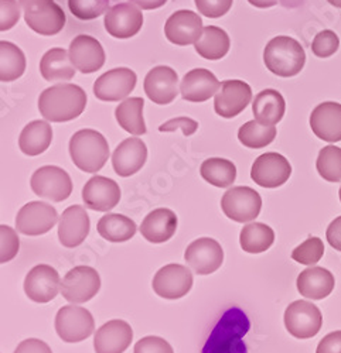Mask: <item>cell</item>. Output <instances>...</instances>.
<instances>
[{
	"instance_id": "4",
	"label": "cell",
	"mask_w": 341,
	"mask_h": 353,
	"mask_svg": "<svg viewBox=\"0 0 341 353\" xmlns=\"http://www.w3.org/2000/svg\"><path fill=\"white\" fill-rule=\"evenodd\" d=\"M70 156L74 164L85 172H98L109 159V144L99 132L82 129L70 140Z\"/></svg>"
},
{
	"instance_id": "16",
	"label": "cell",
	"mask_w": 341,
	"mask_h": 353,
	"mask_svg": "<svg viewBox=\"0 0 341 353\" xmlns=\"http://www.w3.org/2000/svg\"><path fill=\"white\" fill-rule=\"evenodd\" d=\"M184 259L195 274L208 276L221 268L224 250L217 241L211 238H200L187 246Z\"/></svg>"
},
{
	"instance_id": "30",
	"label": "cell",
	"mask_w": 341,
	"mask_h": 353,
	"mask_svg": "<svg viewBox=\"0 0 341 353\" xmlns=\"http://www.w3.org/2000/svg\"><path fill=\"white\" fill-rule=\"evenodd\" d=\"M255 121L262 125L276 126L285 116L286 102L280 92L265 90L260 92L252 103Z\"/></svg>"
},
{
	"instance_id": "36",
	"label": "cell",
	"mask_w": 341,
	"mask_h": 353,
	"mask_svg": "<svg viewBox=\"0 0 341 353\" xmlns=\"http://www.w3.org/2000/svg\"><path fill=\"white\" fill-rule=\"evenodd\" d=\"M275 242V232L271 226L260 222L246 223L240 234L241 249L246 253L258 254L266 252Z\"/></svg>"
},
{
	"instance_id": "6",
	"label": "cell",
	"mask_w": 341,
	"mask_h": 353,
	"mask_svg": "<svg viewBox=\"0 0 341 353\" xmlns=\"http://www.w3.org/2000/svg\"><path fill=\"white\" fill-rule=\"evenodd\" d=\"M55 332L61 341L77 343L88 339L95 330L92 314L79 305H66L55 315Z\"/></svg>"
},
{
	"instance_id": "9",
	"label": "cell",
	"mask_w": 341,
	"mask_h": 353,
	"mask_svg": "<svg viewBox=\"0 0 341 353\" xmlns=\"http://www.w3.org/2000/svg\"><path fill=\"white\" fill-rule=\"evenodd\" d=\"M283 321L292 336L298 339H310L320 332L323 315L315 304L298 300L286 308Z\"/></svg>"
},
{
	"instance_id": "37",
	"label": "cell",
	"mask_w": 341,
	"mask_h": 353,
	"mask_svg": "<svg viewBox=\"0 0 341 353\" xmlns=\"http://www.w3.org/2000/svg\"><path fill=\"white\" fill-rule=\"evenodd\" d=\"M203 179L218 188H228L235 183L237 167L233 161L226 159L213 157L207 159L200 168Z\"/></svg>"
},
{
	"instance_id": "39",
	"label": "cell",
	"mask_w": 341,
	"mask_h": 353,
	"mask_svg": "<svg viewBox=\"0 0 341 353\" xmlns=\"http://www.w3.org/2000/svg\"><path fill=\"white\" fill-rule=\"evenodd\" d=\"M276 133L277 130L273 125H262L257 121H249L238 130V139L248 149H262L275 140Z\"/></svg>"
},
{
	"instance_id": "42",
	"label": "cell",
	"mask_w": 341,
	"mask_h": 353,
	"mask_svg": "<svg viewBox=\"0 0 341 353\" xmlns=\"http://www.w3.org/2000/svg\"><path fill=\"white\" fill-rule=\"evenodd\" d=\"M324 254V245L319 238H309L292 252V259L304 266H313Z\"/></svg>"
},
{
	"instance_id": "5",
	"label": "cell",
	"mask_w": 341,
	"mask_h": 353,
	"mask_svg": "<svg viewBox=\"0 0 341 353\" xmlns=\"http://www.w3.org/2000/svg\"><path fill=\"white\" fill-rule=\"evenodd\" d=\"M19 3L27 26L37 34L55 36L64 28L66 13L54 0H19Z\"/></svg>"
},
{
	"instance_id": "54",
	"label": "cell",
	"mask_w": 341,
	"mask_h": 353,
	"mask_svg": "<svg viewBox=\"0 0 341 353\" xmlns=\"http://www.w3.org/2000/svg\"><path fill=\"white\" fill-rule=\"evenodd\" d=\"M327 2H329L331 6L341 9V0H327Z\"/></svg>"
},
{
	"instance_id": "12",
	"label": "cell",
	"mask_w": 341,
	"mask_h": 353,
	"mask_svg": "<svg viewBox=\"0 0 341 353\" xmlns=\"http://www.w3.org/2000/svg\"><path fill=\"white\" fill-rule=\"evenodd\" d=\"M60 274L48 264H37L24 279L26 296L35 303L46 304L59 296L61 288Z\"/></svg>"
},
{
	"instance_id": "43",
	"label": "cell",
	"mask_w": 341,
	"mask_h": 353,
	"mask_svg": "<svg viewBox=\"0 0 341 353\" xmlns=\"http://www.w3.org/2000/svg\"><path fill=\"white\" fill-rule=\"evenodd\" d=\"M0 239H2V248H0V263H8L13 260L20 249V241L14 229L8 225H0Z\"/></svg>"
},
{
	"instance_id": "35",
	"label": "cell",
	"mask_w": 341,
	"mask_h": 353,
	"mask_svg": "<svg viewBox=\"0 0 341 353\" xmlns=\"http://www.w3.org/2000/svg\"><path fill=\"white\" fill-rule=\"evenodd\" d=\"M144 106L145 101L142 98H126L115 110V117L119 126L132 136H142L146 133Z\"/></svg>"
},
{
	"instance_id": "38",
	"label": "cell",
	"mask_w": 341,
	"mask_h": 353,
	"mask_svg": "<svg viewBox=\"0 0 341 353\" xmlns=\"http://www.w3.org/2000/svg\"><path fill=\"white\" fill-rule=\"evenodd\" d=\"M26 57L23 51L9 41L0 43V79L12 82L19 79L26 71Z\"/></svg>"
},
{
	"instance_id": "50",
	"label": "cell",
	"mask_w": 341,
	"mask_h": 353,
	"mask_svg": "<svg viewBox=\"0 0 341 353\" xmlns=\"http://www.w3.org/2000/svg\"><path fill=\"white\" fill-rule=\"evenodd\" d=\"M316 353H341V331L326 335L320 341Z\"/></svg>"
},
{
	"instance_id": "24",
	"label": "cell",
	"mask_w": 341,
	"mask_h": 353,
	"mask_svg": "<svg viewBox=\"0 0 341 353\" xmlns=\"http://www.w3.org/2000/svg\"><path fill=\"white\" fill-rule=\"evenodd\" d=\"M90 233V216L81 205L67 208L59 222V241L64 248L74 249L87 239Z\"/></svg>"
},
{
	"instance_id": "28",
	"label": "cell",
	"mask_w": 341,
	"mask_h": 353,
	"mask_svg": "<svg viewBox=\"0 0 341 353\" xmlns=\"http://www.w3.org/2000/svg\"><path fill=\"white\" fill-rule=\"evenodd\" d=\"M177 215L168 208H157L152 211L142 222L139 230L148 242L164 243L175 236L177 230Z\"/></svg>"
},
{
	"instance_id": "17",
	"label": "cell",
	"mask_w": 341,
	"mask_h": 353,
	"mask_svg": "<svg viewBox=\"0 0 341 353\" xmlns=\"http://www.w3.org/2000/svg\"><path fill=\"white\" fill-rule=\"evenodd\" d=\"M121 201V188L117 181L102 175H94L82 188V202L88 210L108 212Z\"/></svg>"
},
{
	"instance_id": "23",
	"label": "cell",
	"mask_w": 341,
	"mask_h": 353,
	"mask_svg": "<svg viewBox=\"0 0 341 353\" xmlns=\"http://www.w3.org/2000/svg\"><path fill=\"white\" fill-rule=\"evenodd\" d=\"M133 331L124 319H112L98 328L94 338L95 353H124L132 343Z\"/></svg>"
},
{
	"instance_id": "20",
	"label": "cell",
	"mask_w": 341,
	"mask_h": 353,
	"mask_svg": "<svg viewBox=\"0 0 341 353\" xmlns=\"http://www.w3.org/2000/svg\"><path fill=\"white\" fill-rule=\"evenodd\" d=\"M104 26L112 37L130 39L144 26V14L133 3H119L106 12Z\"/></svg>"
},
{
	"instance_id": "7",
	"label": "cell",
	"mask_w": 341,
	"mask_h": 353,
	"mask_svg": "<svg viewBox=\"0 0 341 353\" xmlns=\"http://www.w3.org/2000/svg\"><path fill=\"white\" fill-rule=\"evenodd\" d=\"M221 208L225 216L230 219L240 223H249L260 216L262 198L249 187H234L222 195Z\"/></svg>"
},
{
	"instance_id": "25",
	"label": "cell",
	"mask_w": 341,
	"mask_h": 353,
	"mask_svg": "<svg viewBox=\"0 0 341 353\" xmlns=\"http://www.w3.org/2000/svg\"><path fill=\"white\" fill-rule=\"evenodd\" d=\"M148 147L139 137L124 140L112 154V167L119 176H130L145 165Z\"/></svg>"
},
{
	"instance_id": "10",
	"label": "cell",
	"mask_w": 341,
	"mask_h": 353,
	"mask_svg": "<svg viewBox=\"0 0 341 353\" xmlns=\"http://www.w3.org/2000/svg\"><path fill=\"white\" fill-rule=\"evenodd\" d=\"M101 288V277L94 268L77 266L61 281V296L71 304H84L92 300Z\"/></svg>"
},
{
	"instance_id": "29",
	"label": "cell",
	"mask_w": 341,
	"mask_h": 353,
	"mask_svg": "<svg viewBox=\"0 0 341 353\" xmlns=\"http://www.w3.org/2000/svg\"><path fill=\"white\" fill-rule=\"evenodd\" d=\"M334 276L324 268H309L303 270L296 281L303 297L310 300H323L334 290Z\"/></svg>"
},
{
	"instance_id": "33",
	"label": "cell",
	"mask_w": 341,
	"mask_h": 353,
	"mask_svg": "<svg viewBox=\"0 0 341 353\" xmlns=\"http://www.w3.org/2000/svg\"><path fill=\"white\" fill-rule=\"evenodd\" d=\"M97 230L101 236L112 243H122L130 241L136 232V223L121 214H108L104 215L97 225Z\"/></svg>"
},
{
	"instance_id": "47",
	"label": "cell",
	"mask_w": 341,
	"mask_h": 353,
	"mask_svg": "<svg viewBox=\"0 0 341 353\" xmlns=\"http://www.w3.org/2000/svg\"><path fill=\"white\" fill-rule=\"evenodd\" d=\"M2 6V20H0V30L8 32L14 27L20 19V3L16 0H0Z\"/></svg>"
},
{
	"instance_id": "51",
	"label": "cell",
	"mask_w": 341,
	"mask_h": 353,
	"mask_svg": "<svg viewBox=\"0 0 341 353\" xmlns=\"http://www.w3.org/2000/svg\"><path fill=\"white\" fill-rule=\"evenodd\" d=\"M326 238L330 246L338 252H341V216L335 218L327 228Z\"/></svg>"
},
{
	"instance_id": "40",
	"label": "cell",
	"mask_w": 341,
	"mask_h": 353,
	"mask_svg": "<svg viewBox=\"0 0 341 353\" xmlns=\"http://www.w3.org/2000/svg\"><path fill=\"white\" fill-rule=\"evenodd\" d=\"M318 172L329 183L341 181V149L335 145H326L320 150L316 161Z\"/></svg>"
},
{
	"instance_id": "1",
	"label": "cell",
	"mask_w": 341,
	"mask_h": 353,
	"mask_svg": "<svg viewBox=\"0 0 341 353\" xmlns=\"http://www.w3.org/2000/svg\"><path fill=\"white\" fill-rule=\"evenodd\" d=\"M87 106V94L74 83H59L44 90L39 98V110L48 122L64 123L77 119Z\"/></svg>"
},
{
	"instance_id": "13",
	"label": "cell",
	"mask_w": 341,
	"mask_h": 353,
	"mask_svg": "<svg viewBox=\"0 0 341 353\" xmlns=\"http://www.w3.org/2000/svg\"><path fill=\"white\" fill-rule=\"evenodd\" d=\"M193 273L182 264H167L153 277V291L166 300H179L190 292L193 287Z\"/></svg>"
},
{
	"instance_id": "27",
	"label": "cell",
	"mask_w": 341,
	"mask_h": 353,
	"mask_svg": "<svg viewBox=\"0 0 341 353\" xmlns=\"http://www.w3.org/2000/svg\"><path fill=\"white\" fill-rule=\"evenodd\" d=\"M221 83L217 77L204 68H195L187 72L182 81L180 92L184 101L200 103L215 97Z\"/></svg>"
},
{
	"instance_id": "31",
	"label": "cell",
	"mask_w": 341,
	"mask_h": 353,
	"mask_svg": "<svg viewBox=\"0 0 341 353\" xmlns=\"http://www.w3.org/2000/svg\"><path fill=\"white\" fill-rule=\"evenodd\" d=\"M52 129L48 121H33L21 130L19 137V147L26 156L43 154L51 144Z\"/></svg>"
},
{
	"instance_id": "53",
	"label": "cell",
	"mask_w": 341,
	"mask_h": 353,
	"mask_svg": "<svg viewBox=\"0 0 341 353\" xmlns=\"http://www.w3.org/2000/svg\"><path fill=\"white\" fill-rule=\"evenodd\" d=\"M248 2L255 6V8H260V9H269L272 6H275L277 3V0H248Z\"/></svg>"
},
{
	"instance_id": "11",
	"label": "cell",
	"mask_w": 341,
	"mask_h": 353,
	"mask_svg": "<svg viewBox=\"0 0 341 353\" xmlns=\"http://www.w3.org/2000/svg\"><path fill=\"white\" fill-rule=\"evenodd\" d=\"M59 222L52 205L41 201H32L26 203L16 216V230L26 236H40L50 232Z\"/></svg>"
},
{
	"instance_id": "46",
	"label": "cell",
	"mask_w": 341,
	"mask_h": 353,
	"mask_svg": "<svg viewBox=\"0 0 341 353\" xmlns=\"http://www.w3.org/2000/svg\"><path fill=\"white\" fill-rule=\"evenodd\" d=\"M133 353H175V350L166 339L150 335L136 342Z\"/></svg>"
},
{
	"instance_id": "21",
	"label": "cell",
	"mask_w": 341,
	"mask_h": 353,
	"mask_svg": "<svg viewBox=\"0 0 341 353\" xmlns=\"http://www.w3.org/2000/svg\"><path fill=\"white\" fill-rule=\"evenodd\" d=\"M70 58L74 67L82 74H92L99 71L105 61V51L101 43L87 34L77 36L70 44Z\"/></svg>"
},
{
	"instance_id": "32",
	"label": "cell",
	"mask_w": 341,
	"mask_h": 353,
	"mask_svg": "<svg viewBox=\"0 0 341 353\" xmlns=\"http://www.w3.org/2000/svg\"><path fill=\"white\" fill-rule=\"evenodd\" d=\"M75 67L71 63L70 52L64 48L48 50L40 63V72L46 81H70L75 75Z\"/></svg>"
},
{
	"instance_id": "15",
	"label": "cell",
	"mask_w": 341,
	"mask_h": 353,
	"mask_svg": "<svg viewBox=\"0 0 341 353\" xmlns=\"http://www.w3.org/2000/svg\"><path fill=\"white\" fill-rule=\"evenodd\" d=\"M252 101L251 86L240 79H230L221 82L220 91L214 98V110L225 119H233Z\"/></svg>"
},
{
	"instance_id": "3",
	"label": "cell",
	"mask_w": 341,
	"mask_h": 353,
	"mask_svg": "<svg viewBox=\"0 0 341 353\" xmlns=\"http://www.w3.org/2000/svg\"><path fill=\"white\" fill-rule=\"evenodd\" d=\"M264 61L272 74L280 78H292L303 70L306 52L298 40L277 36L266 44Z\"/></svg>"
},
{
	"instance_id": "34",
	"label": "cell",
	"mask_w": 341,
	"mask_h": 353,
	"mask_svg": "<svg viewBox=\"0 0 341 353\" xmlns=\"http://www.w3.org/2000/svg\"><path fill=\"white\" fill-rule=\"evenodd\" d=\"M195 51L200 57L210 61H217L224 58L230 51L231 40L222 28L215 26H207L203 30L202 39L195 43Z\"/></svg>"
},
{
	"instance_id": "22",
	"label": "cell",
	"mask_w": 341,
	"mask_h": 353,
	"mask_svg": "<svg viewBox=\"0 0 341 353\" xmlns=\"http://www.w3.org/2000/svg\"><path fill=\"white\" fill-rule=\"evenodd\" d=\"M177 72L167 65L152 68L145 78V92L156 105L172 103L179 95Z\"/></svg>"
},
{
	"instance_id": "2",
	"label": "cell",
	"mask_w": 341,
	"mask_h": 353,
	"mask_svg": "<svg viewBox=\"0 0 341 353\" xmlns=\"http://www.w3.org/2000/svg\"><path fill=\"white\" fill-rule=\"evenodd\" d=\"M251 328L246 314L233 307L225 311L210 334L203 353H248L244 336Z\"/></svg>"
},
{
	"instance_id": "52",
	"label": "cell",
	"mask_w": 341,
	"mask_h": 353,
	"mask_svg": "<svg viewBox=\"0 0 341 353\" xmlns=\"http://www.w3.org/2000/svg\"><path fill=\"white\" fill-rule=\"evenodd\" d=\"M167 0H130V3L136 5L139 9L155 10L166 5Z\"/></svg>"
},
{
	"instance_id": "41",
	"label": "cell",
	"mask_w": 341,
	"mask_h": 353,
	"mask_svg": "<svg viewBox=\"0 0 341 353\" xmlns=\"http://www.w3.org/2000/svg\"><path fill=\"white\" fill-rule=\"evenodd\" d=\"M109 0H68L71 13L79 20H94L108 12Z\"/></svg>"
},
{
	"instance_id": "44",
	"label": "cell",
	"mask_w": 341,
	"mask_h": 353,
	"mask_svg": "<svg viewBox=\"0 0 341 353\" xmlns=\"http://www.w3.org/2000/svg\"><path fill=\"white\" fill-rule=\"evenodd\" d=\"M340 47V39L333 30L320 32L313 43H311V51L319 58H329L337 52Z\"/></svg>"
},
{
	"instance_id": "14",
	"label": "cell",
	"mask_w": 341,
	"mask_h": 353,
	"mask_svg": "<svg viewBox=\"0 0 341 353\" xmlns=\"http://www.w3.org/2000/svg\"><path fill=\"white\" fill-rule=\"evenodd\" d=\"M292 174V165L279 153H265L252 164L251 179L264 188H277L285 184Z\"/></svg>"
},
{
	"instance_id": "26",
	"label": "cell",
	"mask_w": 341,
	"mask_h": 353,
	"mask_svg": "<svg viewBox=\"0 0 341 353\" xmlns=\"http://www.w3.org/2000/svg\"><path fill=\"white\" fill-rule=\"evenodd\" d=\"M310 128L327 143L341 141V103L323 102L310 114Z\"/></svg>"
},
{
	"instance_id": "45",
	"label": "cell",
	"mask_w": 341,
	"mask_h": 353,
	"mask_svg": "<svg viewBox=\"0 0 341 353\" xmlns=\"http://www.w3.org/2000/svg\"><path fill=\"white\" fill-rule=\"evenodd\" d=\"M234 0H194L197 10L206 17L218 19L230 12Z\"/></svg>"
},
{
	"instance_id": "18",
	"label": "cell",
	"mask_w": 341,
	"mask_h": 353,
	"mask_svg": "<svg viewBox=\"0 0 341 353\" xmlns=\"http://www.w3.org/2000/svg\"><path fill=\"white\" fill-rule=\"evenodd\" d=\"M137 77L129 68H115L102 74L94 83V95L104 102H119L135 90Z\"/></svg>"
},
{
	"instance_id": "19",
	"label": "cell",
	"mask_w": 341,
	"mask_h": 353,
	"mask_svg": "<svg viewBox=\"0 0 341 353\" xmlns=\"http://www.w3.org/2000/svg\"><path fill=\"white\" fill-rule=\"evenodd\" d=\"M203 20L195 12L177 10L164 24L166 39L175 46L195 44L203 36Z\"/></svg>"
},
{
	"instance_id": "48",
	"label": "cell",
	"mask_w": 341,
	"mask_h": 353,
	"mask_svg": "<svg viewBox=\"0 0 341 353\" xmlns=\"http://www.w3.org/2000/svg\"><path fill=\"white\" fill-rule=\"evenodd\" d=\"M180 129L183 132L184 136H191L197 132L198 129V123L193 119H190V117H175V119L172 121H167L166 123H163L159 130L163 132V133H170V132H175Z\"/></svg>"
},
{
	"instance_id": "55",
	"label": "cell",
	"mask_w": 341,
	"mask_h": 353,
	"mask_svg": "<svg viewBox=\"0 0 341 353\" xmlns=\"http://www.w3.org/2000/svg\"><path fill=\"white\" fill-rule=\"evenodd\" d=\"M338 194H340V201H341V187H340V192Z\"/></svg>"
},
{
	"instance_id": "49",
	"label": "cell",
	"mask_w": 341,
	"mask_h": 353,
	"mask_svg": "<svg viewBox=\"0 0 341 353\" xmlns=\"http://www.w3.org/2000/svg\"><path fill=\"white\" fill-rule=\"evenodd\" d=\"M13 353H52V350L41 339L30 338L20 342Z\"/></svg>"
},
{
	"instance_id": "8",
	"label": "cell",
	"mask_w": 341,
	"mask_h": 353,
	"mask_svg": "<svg viewBox=\"0 0 341 353\" xmlns=\"http://www.w3.org/2000/svg\"><path fill=\"white\" fill-rule=\"evenodd\" d=\"M30 185L37 196L52 202L66 201L74 188L70 174L57 165H44L36 170Z\"/></svg>"
}]
</instances>
